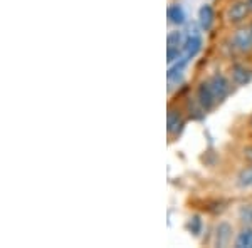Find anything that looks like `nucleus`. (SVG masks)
Masks as SVG:
<instances>
[{
  "label": "nucleus",
  "instance_id": "obj_1",
  "mask_svg": "<svg viewBox=\"0 0 252 248\" xmlns=\"http://www.w3.org/2000/svg\"><path fill=\"white\" fill-rule=\"evenodd\" d=\"M197 103L200 104V108L204 109V111H210V109L217 104V99H215L212 89H210V86H209V81H205V83H202L200 86H198Z\"/></svg>",
  "mask_w": 252,
  "mask_h": 248
},
{
  "label": "nucleus",
  "instance_id": "obj_2",
  "mask_svg": "<svg viewBox=\"0 0 252 248\" xmlns=\"http://www.w3.org/2000/svg\"><path fill=\"white\" fill-rule=\"evenodd\" d=\"M209 86H210V89H212L217 103L219 101H222L223 97H227V94L230 92V83L222 74H215V76L210 77Z\"/></svg>",
  "mask_w": 252,
  "mask_h": 248
},
{
  "label": "nucleus",
  "instance_id": "obj_3",
  "mask_svg": "<svg viewBox=\"0 0 252 248\" xmlns=\"http://www.w3.org/2000/svg\"><path fill=\"white\" fill-rule=\"evenodd\" d=\"M249 12H251L249 3L244 2V0H239V2H234L232 5H230L229 12H227V19L232 24H239V22H242V20H246Z\"/></svg>",
  "mask_w": 252,
  "mask_h": 248
},
{
  "label": "nucleus",
  "instance_id": "obj_4",
  "mask_svg": "<svg viewBox=\"0 0 252 248\" xmlns=\"http://www.w3.org/2000/svg\"><path fill=\"white\" fill-rule=\"evenodd\" d=\"M202 49V39L200 35H189V37L185 39V44L184 47H182V51H184V57L185 59H193L195 55L200 52Z\"/></svg>",
  "mask_w": 252,
  "mask_h": 248
},
{
  "label": "nucleus",
  "instance_id": "obj_5",
  "mask_svg": "<svg viewBox=\"0 0 252 248\" xmlns=\"http://www.w3.org/2000/svg\"><path fill=\"white\" fill-rule=\"evenodd\" d=\"M234 46L242 52H249L252 49V34L251 30H246V29H241L234 34V39H232Z\"/></svg>",
  "mask_w": 252,
  "mask_h": 248
},
{
  "label": "nucleus",
  "instance_id": "obj_6",
  "mask_svg": "<svg viewBox=\"0 0 252 248\" xmlns=\"http://www.w3.org/2000/svg\"><path fill=\"white\" fill-rule=\"evenodd\" d=\"M214 20H215V12L212 9V5L205 3V5L200 7L198 10V24L204 30H210L214 26Z\"/></svg>",
  "mask_w": 252,
  "mask_h": 248
},
{
  "label": "nucleus",
  "instance_id": "obj_7",
  "mask_svg": "<svg viewBox=\"0 0 252 248\" xmlns=\"http://www.w3.org/2000/svg\"><path fill=\"white\" fill-rule=\"evenodd\" d=\"M230 72H232V81L235 84H239V86H244V84H247L252 79V71L247 69L246 66H242V64L232 66V71Z\"/></svg>",
  "mask_w": 252,
  "mask_h": 248
},
{
  "label": "nucleus",
  "instance_id": "obj_8",
  "mask_svg": "<svg viewBox=\"0 0 252 248\" xmlns=\"http://www.w3.org/2000/svg\"><path fill=\"white\" fill-rule=\"evenodd\" d=\"M182 126H184V119H182L180 112L175 111V109H170L168 116H166V129H168V133L178 134L182 131Z\"/></svg>",
  "mask_w": 252,
  "mask_h": 248
},
{
  "label": "nucleus",
  "instance_id": "obj_9",
  "mask_svg": "<svg viewBox=\"0 0 252 248\" xmlns=\"http://www.w3.org/2000/svg\"><path fill=\"white\" fill-rule=\"evenodd\" d=\"M187 62H189V59L185 57H180L177 60V62L173 64V66H170L168 69V74H166V77H168V81H180L182 79V72H184V69L187 66Z\"/></svg>",
  "mask_w": 252,
  "mask_h": 248
},
{
  "label": "nucleus",
  "instance_id": "obj_10",
  "mask_svg": "<svg viewBox=\"0 0 252 248\" xmlns=\"http://www.w3.org/2000/svg\"><path fill=\"white\" fill-rule=\"evenodd\" d=\"M230 233H232L230 225H227V223H220V225L217 226V245L225 247L227 243H229L230 237H232Z\"/></svg>",
  "mask_w": 252,
  "mask_h": 248
},
{
  "label": "nucleus",
  "instance_id": "obj_11",
  "mask_svg": "<svg viewBox=\"0 0 252 248\" xmlns=\"http://www.w3.org/2000/svg\"><path fill=\"white\" fill-rule=\"evenodd\" d=\"M166 15H168V20L172 24H177V26H180V24L185 22V12L182 9L180 5H172L168 7V12H166Z\"/></svg>",
  "mask_w": 252,
  "mask_h": 248
},
{
  "label": "nucleus",
  "instance_id": "obj_12",
  "mask_svg": "<svg viewBox=\"0 0 252 248\" xmlns=\"http://www.w3.org/2000/svg\"><path fill=\"white\" fill-rule=\"evenodd\" d=\"M235 245L239 248H252V228H244L235 240Z\"/></svg>",
  "mask_w": 252,
  "mask_h": 248
},
{
  "label": "nucleus",
  "instance_id": "obj_13",
  "mask_svg": "<svg viewBox=\"0 0 252 248\" xmlns=\"http://www.w3.org/2000/svg\"><path fill=\"white\" fill-rule=\"evenodd\" d=\"M184 44H185V40L182 37V32H170L168 37H166V46L170 49H180V47H184Z\"/></svg>",
  "mask_w": 252,
  "mask_h": 248
},
{
  "label": "nucleus",
  "instance_id": "obj_14",
  "mask_svg": "<svg viewBox=\"0 0 252 248\" xmlns=\"http://www.w3.org/2000/svg\"><path fill=\"white\" fill-rule=\"evenodd\" d=\"M239 185H241L242 188H251L252 186V168L242 169L241 174H239Z\"/></svg>",
  "mask_w": 252,
  "mask_h": 248
},
{
  "label": "nucleus",
  "instance_id": "obj_15",
  "mask_svg": "<svg viewBox=\"0 0 252 248\" xmlns=\"http://www.w3.org/2000/svg\"><path fill=\"white\" fill-rule=\"evenodd\" d=\"M239 217L246 225H252V205H244L239 211Z\"/></svg>",
  "mask_w": 252,
  "mask_h": 248
},
{
  "label": "nucleus",
  "instance_id": "obj_16",
  "mask_svg": "<svg viewBox=\"0 0 252 248\" xmlns=\"http://www.w3.org/2000/svg\"><path fill=\"white\" fill-rule=\"evenodd\" d=\"M189 230L192 231L193 235H198V233H200V230H202V220H200V217H192V218H190V221H189Z\"/></svg>",
  "mask_w": 252,
  "mask_h": 248
},
{
  "label": "nucleus",
  "instance_id": "obj_17",
  "mask_svg": "<svg viewBox=\"0 0 252 248\" xmlns=\"http://www.w3.org/2000/svg\"><path fill=\"white\" fill-rule=\"evenodd\" d=\"M244 158H246V160L252 165V146H249V148L244 149Z\"/></svg>",
  "mask_w": 252,
  "mask_h": 248
},
{
  "label": "nucleus",
  "instance_id": "obj_18",
  "mask_svg": "<svg viewBox=\"0 0 252 248\" xmlns=\"http://www.w3.org/2000/svg\"><path fill=\"white\" fill-rule=\"evenodd\" d=\"M247 3H249V7H251V12H252V0H247Z\"/></svg>",
  "mask_w": 252,
  "mask_h": 248
},
{
  "label": "nucleus",
  "instance_id": "obj_19",
  "mask_svg": "<svg viewBox=\"0 0 252 248\" xmlns=\"http://www.w3.org/2000/svg\"><path fill=\"white\" fill-rule=\"evenodd\" d=\"M251 34H252V27H251Z\"/></svg>",
  "mask_w": 252,
  "mask_h": 248
}]
</instances>
